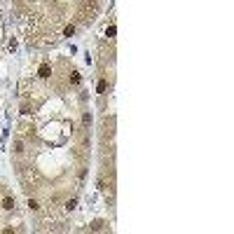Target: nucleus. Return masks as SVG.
<instances>
[{"label": "nucleus", "mask_w": 234, "mask_h": 234, "mask_svg": "<svg viewBox=\"0 0 234 234\" xmlns=\"http://www.w3.org/2000/svg\"><path fill=\"white\" fill-rule=\"evenodd\" d=\"M28 206H31V211H40V204L35 201V199H31V201H28Z\"/></svg>", "instance_id": "obj_1"}]
</instances>
